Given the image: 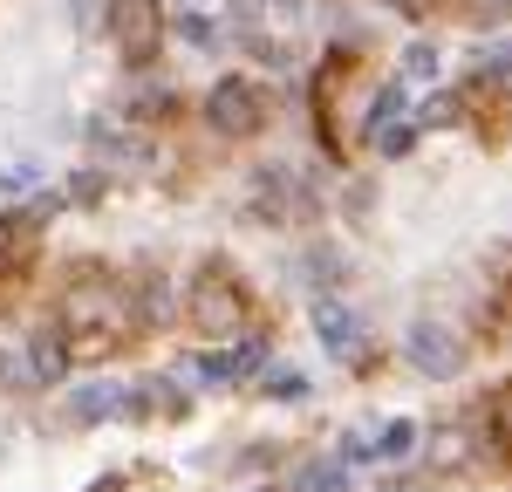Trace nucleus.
Wrapping results in <instances>:
<instances>
[{
    "mask_svg": "<svg viewBox=\"0 0 512 492\" xmlns=\"http://www.w3.org/2000/svg\"><path fill=\"white\" fill-rule=\"evenodd\" d=\"M130 383H76L69 390V417L76 424H110V417H130Z\"/></svg>",
    "mask_w": 512,
    "mask_h": 492,
    "instance_id": "6",
    "label": "nucleus"
},
{
    "mask_svg": "<svg viewBox=\"0 0 512 492\" xmlns=\"http://www.w3.org/2000/svg\"><path fill=\"white\" fill-rule=\"evenodd\" d=\"M403 356L417 363V376H431V383H451V376L465 369V349H458V335L444 322H417L403 335Z\"/></svg>",
    "mask_w": 512,
    "mask_h": 492,
    "instance_id": "4",
    "label": "nucleus"
},
{
    "mask_svg": "<svg viewBox=\"0 0 512 492\" xmlns=\"http://www.w3.org/2000/svg\"><path fill=\"white\" fill-rule=\"evenodd\" d=\"M185 301H192V328L198 335H233L246 322V281H239L233 267H219V260H205L185 287Z\"/></svg>",
    "mask_w": 512,
    "mask_h": 492,
    "instance_id": "1",
    "label": "nucleus"
},
{
    "mask_svg": "<svg viewBox=\"0 0 512 492\" xmlns=\"http://www.w3.org/2000/svg\"><path fill=\"white\" fill-rule=\"evenodd\" d=\"M376 492H437V486H424V479H390V486H376Z\"/></svg>",
    "mask_w": 512,
    "mask_h": 492,
    "instance_id": "19",
    "label": "nucleus"
},
{
    "mask_svg": "<svg viewBox=\"0 0 512 492\" xmlns=\"http://www.w3.org/2000/svg\"><path fill=\"white\" fill-rule=\"evenodd\" d=\"M14 253V219H0V260Z\"/></svg>",
    "mask_w": 512,
    "mask_h": 492,
    "instance_id": "20",
    "label": "nucleus"
},
{
    "mask_svg": "<svg viewBox=\"0 0 512 492\" xmlns=\"http://www.w3.org/2000/svg\"><path fill=\"white\" fill-rule=\"evenodd\" d=\"M260 363H267V349H260V342H239V349L198 356V376H205V383H239V376H253Z\"/></svg>",
    "mask_w": 512,
    "mask_h": 492,
    "instance_id": "8",
    "label": "nucleus"
},
{
    "mask_svg": "<svg viewBox=\"0 0 512 492\" xmlns=\"http://www.w3.org/2000/svg\"><path fill=\"white\" fill-rule=\"evenodd\" d=\"M403 76H410V82H431L437 76V48H431V41H410V48H403Z\"/></svg>",
    "mask_w": 512,
    "mask_h": 492,
    "instance_id": "14",
    "label": "nucleus"
},
{
    "mask_svg": "<svg viewBox=\"0 0 512 492\" xmlns=\"http://www.w3.org/2000/svg\"><path fill=\"white\" fill-rule=\"evenodd\" d=\"M178 35L192 41V48H212V41H219V35H212V21H205V14H185V21H178Z\"/></svg>",
    "mask_w": 512,
    "mask_h": 492,
    "instance_id": "16",
    "label": "nucleus"
},
{
    "mask_svg": "<svg viewBox=\"0 0 512 492\" xmlns=\"http://www.w3.org/2000/svg\"><path fill=\"white\" fill-rule=\"evenodd\" d=\"M465 451V431H437V458H458Z\"/></svg>",
    "mask_w": 512,
    "mask_h": 492,
    "instance_id": "18",
    "label": "nucleus"
},
{
    "mask_svg": "<svg viewBox=\"0 0 512 492\" xmlns=\"http://www.w3.org/2000/svg\"><path fill=\"white\" fill-rule=\"evenodd\" d=\"M315 335L328 342V356H355L362 349V322H355V308L342 294H321L315 301Z\"/></svg>",
    "mask_w": 512,
    "mask_h": 492,
    "instance_id": "7",
    "label": "nucleus"
},
{
    "mask_svg": "<svg viewBox=\"0 0 512 492\" xmlns=\"http://www.w3.org/2000/svg\"><path fill=\"white\" fill-rule=\"evenodd\" d=\"M205 123H212L219 137H253V130L267 123V103H260V89H253V82L226 76V82H212V89H205Z\"/></svg>",
    "mask_w": 512,
    "mask_h": 492,
    "instance_id": "3",
    "label": "nucleus"
},
{
    "mask_svg": "<svg viewBox=\"0 0 512 492\" xmlns=\"http://www.w3.org/2000/svg\"><path fill=\"white\" fill-rule=\"evenodd\" d=\"M294 492H349V465H335V458L301 465V472H294Z\"/></svg>",
    "mask_w": 512,
    "mask_h": 492,
    "instance_id": "11",
    "label": "nucleus"
},
{
    "mask_svg": "<svg viewBox=\"0 0 512 492\" xmlns=\"http://www.w3.org/2000/svg\"><path fill=\"white\" fill-rule=\"evenodd\" d=\"M267 390H274V397H308V376H287V369H274V376H267Z\"/></svg>",
    "mask_w": 512,
    "mask_h": 492,
    "instance_id": "17",
    "label": "nucleus"
},
{
    "mask_svg": "<svg viewBox=\"0 0 512 492\" xmlns=\"http://www.w3.org/2000/svg\"><path fill=\"white\" fill-rule=\"evenodd\" d=\"M403 103H410V82H390V89H383V96L369 103V117H362V130H369V137H383V130H390V117L403 110Z\"/></svg>",
    "mask_w": 512,
    "mask_h": 492,
    "instance_id": "12",
    "label": "nucleus"
},
{
    "mask_svg": "<svg viewBox=\"0 0 512 492\" xmlns=\"http://www.w3.org/2000/svg\"><path fill=\"white\" fill-rule=\"evenodd\" d=\"M69 328H76V349H117L123 328H130V301H117L110 287H69Z\"/></svg>",
    "mask_w": 512,
    "mask_h": 492,
    "instance_id": "2",
    "label": "nucleus"
},
{
    "mask_svg": "<svg viewBox=\"0 0 512 492\" xmlns=\"http://www.w3.org/2000/svg\"><path fill=\"white\" fill-rule=\"evenodd\" d=\"M28 356H35V376H41V383H55V376L69 369V342H62V328H41L35 342H28Z\"/></svg>",
    "mask_w": 512,
    "mask_h": 492,
    "instance_id": "10",
    "label": "nucleus"
},
{
    "mask_svg": "<svg viewBox=\"0 0 512 492\" xmlns=\"http://www.w3.org/2000/svg\"><path fill=\"white\" fill-rule=\"evenodd\" d=\"M410 451H417V424H410V417L390 424V431L376 438V458H410Z\"/></svg>",
    "mask_w": 512,
    "mask_h": 492,
    "instance_id": "13",
    "label": "nucleus"
},
{
    "mask_svg": "<svg viewBox=\"0 0 512 492\" xmlns=\"http://www.w3.org/2000/svg\"><path fill=\"white\" fill-rule=\"evenodd\" d=\"M499 7H512V0H499Z\"/></svg>",
    "mask_w": 512,
    "mask_h": 492,
    "instance_id": "21",
    "label": "nucleus"
},
{
    "mask_svg": "<svg viewBox=\"0 0 512 492\" xmlns=\"http://www.w3.org/2000/svg\"><path fill=\"white\" fill-rule=\"evenodd\" d=\"M130 404H151V417H185V410H192L171 376H137V383H130Z\"/></svg>",
    "mask_w": 512,
    "mask_h": 492,
    "instance_id": "9",
    "label": "nucleus"
},
{
    "mask_svg": "<svg viewBox=\"0 0 512 492\" xmlns=\"http://www.w3.org/2000/svg\"><path fill=\"white\" fill-rule=\"evenodd\" d=\"M110 28H117L130 62H151L158 55V14H151V0H110Z\"/></svg>",
    "mask_w": 512,
    "mask_h": 492,
    "instance_id": "5",
    "label": "nucleus"
},
{
    "mask_svg": "<svg viewBox=\"0 0 512 492\" xmlns=\"http://www.w3.org/2000/svg\"><path fill=\"white\" fill-rule=\"evenodd\" d=\"M376 151H383V158H403V151H417V123H390V130L376 137Z\"/></svg>",
    "mask_w": 512,
    "mask_h": 492,
    "instance_id": "15",
    "label": "nucleus"
}]
</instances>
